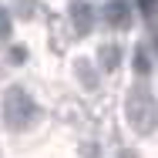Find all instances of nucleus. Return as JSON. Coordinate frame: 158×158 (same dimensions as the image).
Returning a JSON list of instances; mask_svg holds the SVG:
<instances>
[]
</instances>
